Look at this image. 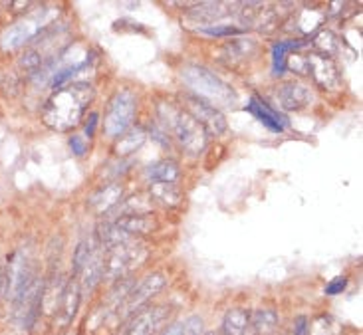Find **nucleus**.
Returning <instances> with one entry per match:
<instances>
[{"label":"nucleus","mask_w":363,"mask_h":335,"mask_svg":"<svg viewBox=\"0 0 363 335\" xmlns=\"http://www.w3.org/2000/svg\"><path fill=\"white\" fill-rule=\"evenodd\" d=\"M322 20H324V12H320V10L314 8H304L300 10V14H298V18H296V28L300 30L302 34H312V32H315V30L320 28Z\"/></svg>","instance_id":"nucleus-26"},{"label":"nucleus","mask_w":363,"mask_h":335,"mask_svg":"<svg viewBox=\"0 0 363 335\" xmlns=\"http://www.w3.org/2000/svg\"><path fill=\"white\" fill-rule=\"evenodd\" d=\"M79 296H82V290H79L78 280L68 282L66 290H64V296H62V302H60V312L64 314V322L66 324L72 322L74 316H76V312H78Z\"/></svg>","instance_id":"nucleus-21"},{"label":"nucleus","mask_w":363,"mask_h":335,"mask_svg":"<svg viewBox=\"0 0 363 335\" xmlns=\"http://www.w3.org/2000/svg\"><path fill=\"white\" fill-rule=\"evenodd\" d=\"M69 149H72V153H74V155L82 157V155H86L88 145H86L84 137H79V135H72V137H69Z\"/></svg>","instance_id":"nucleus-33"},{"label":"nucleus","mask_w":363,"mask_h":335,"mask_svg":"<svg viewBox=\"0 0 363 335\" xmlns=\"http://www.w3.org/2000/svg\"><path fill=\"white\" fill-rule=\"evenodd\" d=\"M147 256V250L143 244L133 242L131 238L121 242L118 246L108 248V258H106V274L108 280H123L129 272L141 266V262Z\"/></svg>","instance_id":"nucleus-4"},{"label":"nucleus","mask_w":363,"mask_h":335,"mask_svg":"<svg viewBox=\"0 0 363 335\" xmlns=\"http://www.w3.org/2000/svg\"><path fill=\"white\" fill-rule=\"evenodd\" d=\"M135 109L138 99L129 89H121L111 98L106 115V133L109 137L119 139L125 131H129L131 121L135 118Z\"/></svg>","instance_id":"nucleus-5"},{"label":"nucleus","mask_w":363,"mask_h":335,"mask_svg":"<svg viewBox=\"0 0 363 335\" xmlns=\"http://www.w3.org/2000/svg\"><path fill=\"white\" fill-rule=\"evenodd\" d=\"M179 175V165L171 159H163V161H157L153 165H149L147 169V178L151 183H165V185H175L177 183Z\"/></svg>","instance_id":"nucleus-17"},{"label":"nucleus","mask_w":363,"mask_h":335,"mask_svg":"<svg viewBox=\"0 0 363 335\" xmlns=\"http://www.w3.org/2000/svg\"><path fill=\"white\" fill-rule=\"evenodd\" d=\"M48 28V20L40 18V14L36 16H30L26 20H20L16 24H12L9 30L2 32L0 36V48L4 52H14V50L22 48L30 44L32 40H36Z\"/></svg>","instance_id":"nucleus-7"},{"label":"nucleus","mask_w":363,"mask_h":335,"mask_svg":"<svg viewBox=\"0 0 363 335\" xmlns=\"http://www.w3.org/2000/svg\"><path fill=\"white\" fill-rule=\"evenodd\" d=\"M306 74L312 76L314 81L324 89H337L342 86V74L332 58L324 54H310L306 56Z\"/></svg>","instance_id":"nucleus-10"},{"label":"nucleus","mask_w":363,"mask_h":335,"mask_svg":"<svg viewBox=\"0 0 363 335\" xmlns=\"http://www.w3.org/2000/svg\"><path fill=\"white\" fill-rule=\"evenodd\" d=\"M18 64H20V68L24 69V72H28L30 76H32L34 72H38V69L42 68V64H44V58H42L40 50L28 48V50H24V54L20 56Z\"/></svg>","instance_id":"nucleus-28"},{"label":"nucleus","mask_w":363,"mask_h":335,"mask_svg":"<svg viewBox=\"0 0 363 335\" xmlns=\"http://www.w3.org/2000/svg\"><path fill=\"white\" fill-rule=\"evenodd\" d=\"M199 30L208 34V36H238V34H242V28L230 26V24H213V26H205V28Z\"/></svg>","instance_id":"nucleus-29"},{"label":"nucleus","mask_w":363,"mask_h":335,"mask_svg":"<svg viewBox=\"0 0 363 335\" xmlns=\"http://www.w3.org/2000/svg\"><path fill=\"white\" fill-rule=\"evenodd\" d=\"M250 326H252L256 334H270L278 326V316H276V312H272V310H260V312H256L255 316L250 317Z\"/></svg>","instance_id":"nucleus-27"},{"label":"nucleus","mask_w":363,"mask_h":335,"mask_svg":"<svg viewBox=\"0 0 363 335\" xmlns=\"http://www.w3.org/2000/svg\"><path fill=\"white\" fill-rule=\"evenodd\" d=\"M42 294H44V280L36 278L22 294L12 300V317L22 329H32L36 326L42 310Z\"/></svg>","instance_id":"nucleus-6"},{"label":"nucleus","mask_w":363,"mask_h":335,"mask_svg":"<svg viewBox=\"0 0 363 335\" xmlns=\"http://www.w3.org/2000/svg\"><path fill=\"white\" fill-rule=\"evenodd\" d=\"M347 286V278L345 276H340V278H334L328 286H325V294L328 296H337V294H342Z\"/></svg>","instance_id":"nucleus-32"},{"label":"nucleus","mask_w":363,"mask_h":335,"mask_svg":"<svg viewBox=\"0 0 363 335\" xmlns=\"http://www.w3.org/2000/svg\"><path fill=\"white\" fill-rule=\"evenodd\" d=\"M310 331V322H308V317L300 316L294 322V335H308Z\"/></svg>","instance_id":"nucleus-34"},{"label":"nucleus","mask_w":363,"mask_h":335,"mask_svg":"<svg viewBox=\"0 0 363 335\" xmlns=\"http://www.w3.org/2000/svg\"><path fill=\"white\" fill-rule=\"evenodd\" d=\"M159 119H161L165 131L167 129L173 131V135L177 137L181 147L185 149L189 155H199L206 147L205 129L201 127L185 109H179L171 103H161Z\"/></svg>","instance_id":"nucleus-3"},{"label":"nucleus","mask_w":363,"mask_h":335,"mask_svg":"<svg viewBox=\"0 0 363 335\" xmlns=\"http://www.w3.org/2000/svg\"><path fill=\"white\" fill-rule=\"evenodd\" d=\"M99 248H101V244H99L96 238H84L79 242L76 250H74V258H72V272H74V276H79V272L84 270V266L88 264L91 256L98 252Z\"/></svg>","instance_id":"nucleus-20"},{"label":"nucleus","mask_w":363,"mask_h":335,"mask_svg":"<svg viewBox=\"0 0 363 335\" xmlns=\"http://www.w3.org/2000/svg\"><path fill=\"white\" fill-rule=\"evenodd\" d=\"M121 195H123V188L118 183H111V185H106V187H101L98 193H94L91 197H89V207L94 208L96 212H108L113 207H118L119 203H121Z\"/></svg>","instance_id":"nucleus-16"},{"label":"nucleus","mask_w":363,"mask_h":335,"mask_svg":"<svg viewBox=\"0 0 363 335\" xmlns=\"http://www.w3.org/2000/svg\"><path fill=\"white\" fill-rule=\"evenodd\" d=\"M151 198L159 200L165 207H177L181 203V191L175 185H165V183H153L151 185Z\"/></svg>","instance_id":"nucleus-25"},{"label":"nucleus","mask_w":363,"mask_h":335,"mask_svg":"<svg viewBox=\"0 0 363 335\" xmlns=\"http://www.w3.org/2000/svg\"><path fill=\"white\" fill-rule=\"evenodd\" d=\"M256 50V42L250 38H236V40H228L225 46L226 58L230 62H242L248 56H252Z\"/></svg>","instance_id":"nucleus-23"},{"label":"nucleus","mask_w":363,"mask_h":335,"mask_svg":"<svg viewBox=\"0 0 363 335\" xmlns=\"http://www.w3.org/2000/svg\"><path fill=\"white\" fill-rule=\"evenodd\" d=\"M165 284H167V280H165L163 274H149V276H145L135 286L129 288V292L121 300V304H119L121 312L123 314H135V312H139L151 297L157 296L159 292L165 288Z\"/></svg>","instance_id":"nucleus-8"},{"label":"nucleus","mask_w":363,"mask_h":335,"mask_svg":"<svg viewBox=\"0 0 363 335\" xmlns=\"http://www.w3.org/2000/svg\"><path fill=\"white\" fill-rule=\"evenodd\" d=\"M230 4H225V2H201V4H195L193 10L189 12V18L196 20L199 24H203L201 28L205 26H213L215 20L225 18L226 14H230L233 10H226Z\"/></svg>","instance_id":"nucleus-15"},{"label":"nucleus","mask_w":363,"mask_h":335,"mask_svg":"<svg viewBox=\"0 0 363 335\" xmlns=\"http://www.w3.org/2000/svg\"><path fill=\"white\" fill-rule=\"evenodd\" d=\"M318 44H320V48L324 50V56H328V58L332 54H335L337 48H340V42H337V38H335L332 32H322L320 38H318Z\"/></svg>","instance_id":"nucleus-30"},{"label":"nucleus","mask_w":363,"mask_h":335,"mask_svg":"<svg viewBox=\"0 0 363 335\" xmlns=\"http://www.w3.org/2000/svg\"><path fill=\"white\" fill-rule=\"evenodd\" d=\"M246 109H248L266 129H270V131H274V133H282V131L288 129V125H290V121H288V118H286L284 113H280V111H276V109L270 108L264 99L258 98V96H252V98H250Z\"/></svg>","instance_id":"nucleus-12"},{"label":"nucleus","mask_w":363,"mask_h":335,"mask_svg":"<svg viewBox=\"0 0 363 335\" xmlns=\"http://www.w3.org/2000/svg\"><path fill=\"white\" fill-rule=\"evenodd\" d=\"M6 297V268L0 264V300Z\"/></svg>","instance_id":"nucleus-36"},{"label":"nucleus","mask_w":363,"mask_h":335,"mask_svg":"<svg viewBox=\"0 0 363 335\" xmlns=\"http://www.w3.org/2000/svg\"><path fill=\"white\" fill-rule=\"evenodd\" d=\"M181 79L196 98L211 103L213 108L220 109L236 106L238 98H236L233 86H228L211 69L203 68V66H185L181 69Z\"/></svg>","instance_id":"nucleus-2"},{"label":"nucleus","mask_w":363,"mask_h":335,"mask_svg":"<svg viewBox=\"0 0 363 335\" xmlns=\"http://www.w3.org/2000/svg\"><path fill=\"white\" fill-rule=\"evenodd\" d=\"M165 316H167L165 307H143L138 314H133L125 335H155L161 324L165 322Z\"/></svg>","instance_id":"nucleus-11"},{"label":"nucleus","mask_w":363,"mask_h":335,"mask_svg":"<svg viewBox=\"0 0 363 335\" xmlns=\"http://www.w3.org/2000/svg\"><path fill=\"white\" fill-rule=\"evenodd\" d=\"M145 131L141 127H133L125 131L118 141V147H116V153H118L119 157H128L131 153H135L143 143H145Z\"/></svg>","instance_id":"nucleus-22"},{"label":"nucleus","mask_w":363,"mask_h":335,"mask_svg":"<svg viewBox=\"0 0 363 335\" xmlns=\"http://www.w3.org/2000/svg\"><path fill=\"white\" fill-rule=\"evenodd\" d=\"M186 113L195 119L201 127L205 129V133L211 135H223L226 131V118L220 109L213 108L211 103H206L196 96H185Z\"/></svg>","instance_id":"nucleus-9"},{"label":"nucleus","mask_w":363,"mask_h":335,"mask_svg":"<svg viewBox=\"0 0 363 335\" xmlns=\"http://www.w3.org/2000/svg\"><path fill=\"white\" fill-rule=\"evenodd\" d=\"M94 101V88L88 81H74L52 93L46 101L42 119L54 131H69L82 121L84 111Z\"/></svg>","instance_id":"nucleus-1"},{"label":"nucleus","mask_w":363,"mask_h":335,"mask_svg":"<svg viewBox=\"0 0 363 335\" xmlns=\"http://www.w3.org/2000/svg\"><path fill=\"white\" fill-rule=\"evenodd\" d=\"M225 334L226 335H246L250 327V316L245 310H230L225 316Z\"/></svg>","instance_id":"nucleus-24"},{"label":"nucleus","mask_w":363,"mask_h":335,"mask_svg":"<svg viewBox=\"0 0 363 335\" xmlns=\"http://www.w3.org/2000/svg\"><path fill=\"white\" fill-rule=\"evenodd\" d=\"M128 237H133V234H145V232H151L155 230L157 225L153 218H149V215H123L118 220H113Z\"/></svg>","instance_id":"nucleus-18"},{"label":"nucleus","mask_w":363,"mask_h":335,"mask_svg":"<svg viewBox=\"0 0 363 335\" xmlns=\"http://www.w3.org/2000/svg\"><path fill=\"white\" fill-rule=\"evenodd\" d=\"M183 334V322H175V324H171V326L163 331V335H181Z\"/></svg>","instance_id":"nucleus-37"},{"label":"nucleus","mask_w":363,"mask_h":335,"mask_svg":"<svg viewBox=\"0 0 363 335\" xmlns=\"http://www.w3.org/2000/svg\"><path fill=\"white\" fill-rule=\"evenodd\" d=\"M205 335H216V334H213V331H211V334H205Z\"/></svg>","instance_id":"nucleus-38"},{"label":"nucleus","mask_w":363,"mask_h":335,"mask_svg":"<svg viewBox=\"0 0 363 335\" xmlns=\"http://www.w3.org/2000/svg\"><path fill=\"white\" fill-rule=\"evenodd\" d=\"M306 42L302 40H286V42H276L272 46V69H274V76H282L286 69V62L288 56L294 54L296 50L304 48Z\"/></svg>","instance_id":"nucleus-19"},{"label":"nucleus","mask_w":363,"mask_h":335,"mask_svg":"<svg viewBox=\"0 0 363 335\" xmlns=\"http://www.w3.org/2000/svg\"><path fill=\"white\" fill-rule=\"evenodd\" d=\"M104 274H106V258L101 254V248H99L98 252L91 256L88 264L84 266V270L79 272V290H82V294H89V292H94L98 284L104 280Z\"/></svg>","instance_id":"nucleus-14"},{"label":"nucleus","mask_w":363,"mask_h":335,"mask_svg":"<svg viewBox=\"0 0 363 335\" xmlns=\"http://www.w3.org/2000/svg\"><path fill=\"white\" fill-rule=\"evenodd\" d=\"M181 335H205L203 334V319L201 317H189L183 322V334Z\"/></svg>","instance_id":"nucleus-31"},{"label":"nucleus","mask_w":363,"mask_h":335,"mask_svg":"<svg viewBox=\"0 0 363 335\" xmlns=\"http://www.w3.org/2000/svg\"><path fill=\"white\" fill-rule=\"evenodd\" d=\"M98 119H99L98 113H89L88 125H86V135H88V137H94V133H96V127H98Z\"/></svg>","instance_id":"nucleus-35"},{"label":"nucleus","mask_w":363,"mask_h":335,"mask_svg":"<svg viewBox=\"0 0 363 335\" xmlns=\"http://www.w3.org/2000/svg\"><path fill=\"white\" fill-rule=\"evenodd\" d=\"M278 101L280 106L288 111H298V109L310 106L312 101V93H310V88L300 84V81H286L278 89Z\"/></svg>","instance_id":"nucleus-13"}]
</instances>
